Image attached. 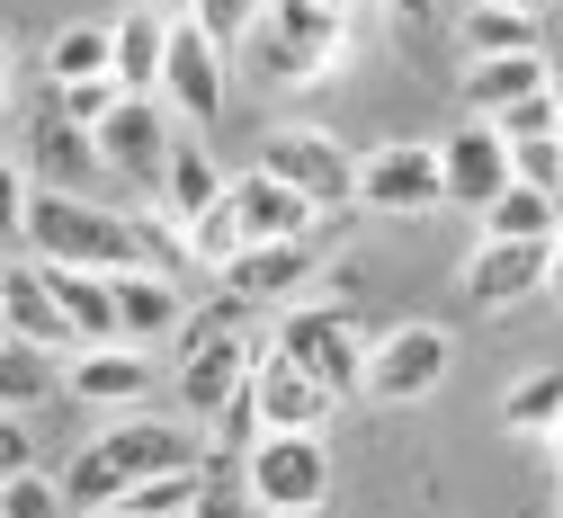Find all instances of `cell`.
Here are the masks:
<instances>
[{"label":"cell","mask_w":563,"mask_h":518,"mask_svg":"<svg viewBox=\"0 0 563 518\" xmlns=\"http://www.w3.org/2000/svg\"><path fill=\"white\" fill-rule=\"evenodd\" d=\"M439 162H448V206H492L510 179H519V162H510V134L492 125V117H465L456 134H439Z\"/></svg>","instance_id":"obj_13"},{"label":"cell","mask_w":563,"mask_h":518,"mask_svg":"<svg viewBox=\"0 0 563 518\" xmlns=\"http://www.w3.org/2000/svg\"><path fill=\"white\" fill-rule=\"evenodd\" d=\"M510 10H537V19H545V10H554V0H510Z\"/></svg>","instance_id":"obj_43"},{"label":"cell","mask_w":563,"mask_h":518,"mask_svg":"<svg viewBox=\"0 0 563 518\" xmlns=\"http://www.w3.org/2000/svg\"><path fill=\"white\" fill-rule=\"evenodd\" d=\"M545 71H554L545 45H528V54H465V117H501V108L537 99Z\"/></svg>","instance_id":"obj_17"},{"label":"cell","mask_w":563,"mask_h":518,"mask_svg":"<svg viewBox=\"0 0 563 518\" xmlns=\"http://www.w3.org/2000/svg\"><path fill=\"white\" fill-rule=\"evenodd\" d=\"M197 500H206V465H170V474H144L134 492H117V509H134V518H197Z\"/></svg>","instance_id":"obj_27"},{"label":"cell","mask_w":563,"mask_h":518,"mask_svg":"<svg viewBox=\"0 0 563 518\" xmlns=\"http://www.w3.org/2000/svg\"><path fill=\"white\" fill-rule=\"evenodd\" d=\"M188 322L179 305V277H153V268H117V340H170Z\"/></svg>","instance_id":"obj_18"},{"label":"cell","mask_w":563,"mask_h":518,"mask_svg":"<svg viewBox=\"0 0 563 518\" xmlns=\"http://www.w3.org/2000/svg\"><path fill=\"white\" fill-rule=\"evenodd\" d=\"M358 206L367 214H439L448 206L439 143H376V153H358Z\"/></svg>","instance_id":"obj_8"},{"label":"cell","mask_w":563,"mask_h":518,"mask_svg":"<svg viewBox=\"0 0 563 518\" xmlns=\"http://www.w3.org/2000/svg\"><path fill=\"white\" fill-rule=\"evenodd\" d=\"M554 429H563V420H554Z\"/></svg>","instance_id":"obj_46"},{"label":"cell","mask_w":563,"mask_h":518,"mask_svg":"<svg viewBox=\"0 0 563 518\" xmlns=\"http://www.w3.org/2000/svg\"><path fill=\"white\" fill-rule=\"evenodd\" d=\"M224 54L233 45H216V36H206L188 10L170 19V54H162V99H170V117L188 125V134H206V125H216L224 117Z\"/></svg>","instance_id":"obj_9"},{"label":"cell","mask_w":563,"mask_h":518,"mask_svg":"<svg viewBox=\"0 0 563 518\" xmlns=\"http://www.w3.org/2000/svg\"><path fill=\"white\" fill-rule=\"evenodd\" d=\"M27 465H36V429H27V411H0V483L27 474Z\"/></svg>","instance_id":"obj_35"},{"label":"cell","mask_w":563,"mask_h":518,"mask_svg":"<svg viewBox=\"0 0 563 518\" xmlns=\"http://www.w3.org/2000/svg\"><path fill=\"white\" fill-rule=\"evenodd\" d=\"M27 197H36V188L19 179V162H0V242L27 233Z\"/></svg>","instance_id":"obj_36"},{"label":"cell","mask_w":563,"mask_h":518,"mask_svg":"<svg viewBox=\"0 0 563 518\" xmlns=\"http://www.w3.org/2000/svg\"><path fill=\"white\" fill-rule=\"evenodd\" d=\"M492 125H501V134L519 143V134H554V125H563V108H554V90H537V99H519V108H501V117H492Z\"/></svg>","instance_id":"obj_34"},{"label":"cell","mask_w":563,"mask_h":518,"mask_svg":"<svg viewBox=\"0 0 563 518\" xmlns=\"http://www.w3.org/2000/svg\"><path fill=\"white\" fill-rule=\"evenodd\" d=\"M63 394L90 403V411H134L153 394V357L144 340H81L73 357H63Z\"/></svg>","instance_id":"obj_12"},{"label":"cell","mask_w":563,"mask_h":518,"mask_svg":"<svg viewBox=\"0 0 563 518\" xmlns=\"http://www.w3.org/2000/svg\"><path fill=\"white\" fill-rule=\"evenodd\" d=\"M545 268H554V242H510V233H483L465 251V305L474 313H510L528 295H545Z\"/></svg>","instance_id":"obj_10"},{"label":"cell","mask_w":563,"mask_h":518,"mask_svg":"<svg viewBox=\"0 0 563 518\" xmlns=\"http://www.w3.org/2000/svg\"><path fill=\"white\" fill-rule=\"evenodd\" d=\"M268 340L287 349V357L305 366V376H322L340 403H349V394H367V331L349 322L340 305H287Z\"/></svg>","instance_id":"obj_4"},{"label":"cell","mask_w":563,"mask_h":518,"mask_svg":"<svg viewBox=\"0 0 563 518\" xmlns=\"http://www.w3.org/2000/svg\"><path fill=\"white\" fill-rule=\"evenodd\" d=\"M162 54H170V10L162 0L117 19V81L125 90H162Z\"/></svg>","instance_id":"obj_22"},{"label":"cell","mask_w":563,"mask_h":518,"mask_svg":"<svg viewBox=\"0 0 563 518\" xmlns=\"http://www.w3.org/2000/svg\"><path fill=\"white\" fill-rule=\"evenodd\" d=\"M0 518H73V492H63V483H45V474L27 465V474H10V483H0Z\"/></svg>","instance_id":"obj_31"},{"label":"cell","mask_w":563,"mask_h":518,"mask_svg":"<svg viewBox=\"0 0 563 518\" xmlns=\"http://www.w3.org/2000/svg\"><path fill=\"white\" fill-rule=\"evenodd\" d=\"M545 305H563V233H554V268H545Z\"/></svg>","instance_id":"obj_38"},{"label":"cell","mask_w":563,"mask_h":518,"mask_svg":"<svg viewBox=\"0 0 563 518\" xmlns=\"http://www.w3.org/2000/svg\"><path fill=\"white\" fill-rule=\"evenodd\" d=\"M224 197H233V214H242V242H305L322 214H331V206H313L296 179H277L268 162H260V170H242Z\"/></svg>","instance_id":"obj_15"},{"label":"cell","mask_w":563,"mask_h":518,"mask_svg":"<svg viewBox=\"0 0 563 518\" xmlns=\"http://www.w3.org/2000/svg\"><path fill=\"white\" fill-rule=\"evenodd\" d=\"M251 403H260V429H322L340 394H331L322 376H305V366L268 340V349H260V366H251Z\"/></svg>","instance_id":"obj_16"},{"label":"cell","mask_w":563,"mask_h":518,"mask_svg":"<svg viewBox=\"0 0 563 518\" xmlns=\"http://www.w3.org/2000/svg\"><path fill=\"white\" fill-rule=\"evenodd\" d=\"M0 331H10V340H36V349H63V357L81 349L73 313H63V295H54V277H45V260H10V268H0Z\"/></svg>","instance_id":"obj_14"},{"label":"cell","mask_w":563,"mask_h":518,"mask_svg":"<svg viewBox=\"0 0 563 518\" xmlns=\"http://www.w3.org/2000/svg\"><path fill=\"white\" fill-rule=\"evenodd\" d=\"M260 518H331V509H260Z\"/></svg>","instance_id":"obj_40"},{"label":"cell","mask_w":563,"mask_h":518,"mask_svg":"<svg viewBox=\"0 0 563 518\" xmlns=\"http://www.w3.org/2000/svg\"><path fill=\"white\" fill-rule=\"evenodd\" d=\"M170 143H179V117H170V99H162V90H125V99H117V117L99 125V162H108L117 179H134L144 197H162Z\"/></svg>","instance_id":"obj_5"},{"label":"cell","mask_w":563,"mask_h":518,"mask_svg":"<svg viewBox=\"0 0 563 518\" xmlns=\"http://www.w3.org/2000/svg\"><path fill=\"white\" fill-rule=\"evenodd\" d=\"M188 19L216 36V45H251V27L268 19V0H188Z\"/></svg>","instance_id":"obj_32"},{"label":"cell","mask_w":563,"mask_h":518,"mask_svg":"<svg viewBox=\"0 0 563 518\" xmlns=\"http://www.w3.org/2000/svg\"><path fill=\"white\" fill-rule=\"evenodd\" d=\"M385 10H394V27H430V19H439V0H385Z\"/></svg>","instance_id":"obj_37"},{"label":"cell","mask_w":563,"mask_h":518,"mask_svg":"<svg viewBox=\"0 0 563 518\" xmlns=\"http://www.w3.org/2000/svg\"><path fill=\"white\" fill-rule=\"evenodd\" d=\"M545 90H554V108H563V54H554V71H545Z\"/></svg>","instance_id":"obj_39"},{"label":"cell","mask_w":563,"mask_h":518,"mask_svg":"<svg viewBox=\"0 0 563 518\" xmlns=\"http://www.w3.org/2000/svg\"><path fill=\"white\" fill-rule=\"evenodd\" d=\"M242 483L260 509H331V448L322 429H260L242 448Z\"/></svg>","instance_id":"obj_3"},{"label":"cell","mask_w":563,"mask_h":518,"mask_svg":"<svg viewBox=\"0 0 563 518\" xmlns=\"http://www.w3.org/2000/svg\"><path fill=\"white\" fill-rule=\"evenodd\" d=\"M63 313H73L81 340H117V268H73V260H45Z\"/></svg>","instance_id":"obj_21"},{"label":"cell","mask_w":563,"mask_h":518,"mask_svg":"<svg viewBox=\"0 0 563 518\" xmlns=\"http://www.w3.org/2000/svg\"><path fill=\"white\" fill-rule=\"evenodd\" d=\"M162 10H188V0H162Z\"/></svg>","instance_id":"obj_45"},{"label":"cell","mask_w":563,"mask_h":518,"mask_svg":"<svg viewBox=\"0 0 563 518\" xmlns=\"http://www.w3.org/2000/svg\"><path fill=\"white\" fill-rule=\"evenodd\" d=\"M19 242H27L36 260H73V268H144L134 206H90L81 188H36Z\"/></svg>","instance_id":"obj_2"},{"label":"cell","mask_w":563,"mask_h":518,"mask_svg":"<svg viewBox=\"0 0 563 518\" xmlns=\"http://www.w3.org/2000/svg\"><path fill=\"white\" fill-rule=\"evenodd\" d=\"M456 366V340L439 322H394L385 340H367V403H420L439 394Z\"/></svg>","instance_id":"obj_7"},{"label":"cell","mask_w":563,"mask_h":518,"mask_svg":"<svg viewBox=\"0 0 563 518\" xmlns=\"http://www.w3.org/2000/svg\"><path fill=\"white\" fill-rule=\"evenodd\" d=\"M224 188H233V179L216 170V153H206L197 134H179V143H170V170H162V206H170L179 224H188V214H206V206H216Z\"/></svg>","instance_id":"obj_23"},{"label":"cell","mask_w":563,"mask_h":518,"mask_svg":"<svg viewBox=\"0 0 563 518\" xmlns=\"http://www.w3.org/2000/svg\"><path fill=\"white\" fill-rule=\"evenodd\" d=\"M0 99H10V45H0Z\"/></svg>","instance_id":"obj_42"},{"label":"cell","mask_w":563,"mask_h":518,"mask_svg":"<svg viewBox=\"0 0 563 518\" xmlns=\"http://www.w3.org/2000/svg\"><path fill=\"white\" fill-rule=\"evenodd\" d=\"M260 162L277 170V179H296L313 206H358V162H349V143L331 134V125H268L260 134Z\"/></svg>","instance_id":"obj_6"},{"label":"cell","mask_w":563,"mask_h":518,"mask_svg":"<svg viewBox=\"0 0 563 518\" xmlns=\"http://www.w3.org/2000/svg\"><path fill=\"white\" fill-rule=\"evenodd\" d=\"M510 162H519V179L563 188V125H554V134H519V143H510Z\"/></svg>","instance_id":"obj_33"},{"label":"cell","mask_w":563,"mask_h":518,"mask_svg":"<svg viewBox=\"0 0 563 518\" xmlns=\"http://www.w3.org/2000/svg\"><path fill=\"white\" fill-rule=\"evenodd\" d=\"M483 233H510V242H554L563 233V188H537V179H510L501 197H492L474 214Z\"/></svg>","instance_id":"obj_20"},{"label":"cell","mask_w":563,"mask_h":518,"mask_svg":"<svg viewBox=\"0 0 563 518\" xmlns=\"http://www.w3.org/2000/svg\"><path fill=\"white\" fill-rule=\"evenodd\" d=\"M170 465H206V420L197 411H179V420L125 411L117 429H99L90 448L63 465V492H73V509H108L117 492H134L144 474H170Z\"/></svg>","instance_id":"obj_1"},{"label":"cell","mask_w":563,"mask_h":518,"mask_svg":"<svg viewBox=\"0 0 563 518\" xmlns=\"http://www.w3.org/2000/svg\"><path fill=\"white\" fill-rule=\"evenodd\" d=\"M188 251H197V268L216 277L233 251H242V214H233V197H216L206 214H188Z\"/></svg>","instance_id":"obj_29"},{"label":"cell","mask_w":563,"mask_h":518,"mask_svg":"<svg viewBox=\"0 0 563 518\" xmlns=\"http://www.w3.org/2000/svg\"><path fill=\"white\" fill-rule=\"evenodd\" d=\"M99 162V134L90 125H73V117H36V179L45 188H81V170Z\"/></svg>","instance_id":"obj_24"},{"label":"cell","mask_w":563,"mask_h":518,"mask_svg":"<svg viewBox=\"0 0 563 518\" xmlns=\"http://www.w3.org/2000/svg\"><path fill=\"white\" fill-rule=\"evenodd\" d=\"M456 36H465V54H528V45H545V19L510 10V0H474Z\"/></svg>","instance_id":"obj_25"},{"label":"cell","mask_w":563,"mask_h":518,"mask_svg":"<svg viewBox=\"0 0 563 518\" xmlns=\"http://www.w3.org/2000/svg\"><path fill=\"white\" fill-rule=\"evenodd\" d=\"M563 420V366H537V376H519L510 394H501V429H519V438H545Z\"/></svg>","instance_id":"obj_28"},{"label":"cell","mask_w":563,"mask_h":518,"mask_svg":"<svg viewBox=\"0 0 563 518\" xmlns=\"http://www.w3.org/2000/svg\"><path fill=\"white\" fill-rule=\"evenodd\" d=\"M90 71H117V27H99V19L63 27V36L45 45V90H63V81H90Z\"/></svg>","instance_id":"obj_26"},{"label":"cell","mask_w":563,"mask_h":518,"mask_svg":"<svg viewBox=\"0 0 563 518\" xmlns=\"http://www.w3.org/2000/svg\"><path fill=\"white\" fill-rule=\"evenodd\" d=\"M54 394H63V349H36V340L0 331V411H45Z\"/></svg>","instance_id":"obj_19"},{"label":"cell","mask_w":563,"mask_h":518,"mask_svg":"<svg viewBox=\"0 0 563 518\" xmlns=\"http://www.w3.org/2000/svg\"><path fill=\"white\" fill-rule=\"evenodd\" d=\"M216 277H224V295H242L251 313H287V305H305V286H313V233L305 242H242Z\"/></svg>","instance_id":"obj_11"},{"label":"cell","mask_w":563,"mask_h":518,"mask_svg":"<svg viewBox=\"0 0 563 518\" xmlns=\"http://www.w3.org/2000/svg\"><path fill=\"white\" fill-rule=\"evenodd\" d=\"M322 10H340V19H349V10H358V0H322Z\"/></svg>","instance_id":"obj_44"},{"label":"cell","mask_w":563,"mask_h":518,"mask_svg":"<svg viewBox=\"0 0 563 518\" xmlns=\"http://www.w3.org/2000/svg\"><path fill=\"white\" fill-rule=\"evenodd\" d=\"M81 518H134V509H117V500H108V509H81Z\"/></svg>","instance_id":"obj_41"},{"label":"cell","mask_w":563,"mask_h":518,"mask_svg":"<svg viewBox=\"0 0 563 518\" xmlns=\"http://www.w3.org/2000/svg\"><path fill=\"white\" fill-rule=\"evenodd\" d=\"M117 99H125V81H117V71H90V81H63V90H54V108L73 117V125H90V134L117 117Z\"/></svg>","instance_id":"obj_30"}]
</instances>
